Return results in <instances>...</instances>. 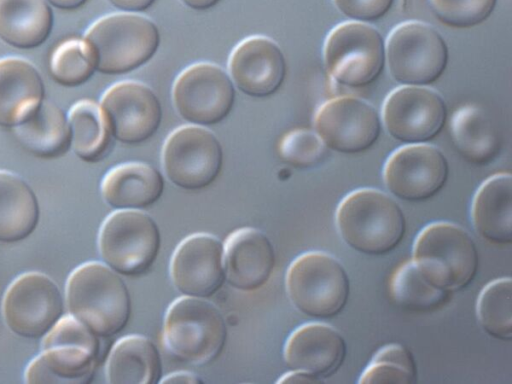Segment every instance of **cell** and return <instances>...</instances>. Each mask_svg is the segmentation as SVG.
Returning a JSON list of instances; mask_svg holds the SVG:
<instances>
[{"label": "cell", "instance_id": "obj_1", "mask_svg": "<svg viewBox=\"0 0 512 384\" xmlns=\"http://www.w3.org/2000/svg\"><path fill=\"white\" fill-rule=\"evenodd\" d=\"M69 314L100 338L121 333L129 323L132 301L120 274L90 261L72 271L66 284Z\"/></svg>", "mask_w": 512, "mask_h": 384}, {"label": "cell", "instance_id": "obj_2", "mask_svg": "<svg viewBox=\"0 0 512 384\" xmlns=\"http://www.w3.org/2000/svg\"><path fill=\"white\" fill-rule=\"evenodd\" d=\"M336 226L353 250L368 256H384L403 241L407 220L391 196L377 189L362 188L339 203Z\"/></svg>", "mask_w": 512, "mask_h": 384}, {"label": "cell", "instance_id": "obj_3", "mask_svg": "<svg viewBox=\"0 0 512 384\" xmlns=\"http://www.w3.org/2000/svg\"><path fill=\"white\" fill-rule=\"evenodd\" d=\"M84 42L98 72L122 75L147 64L157 53L161 36L151 19L124 12L98 19Z\"/></svg>", "mask_w": 512, "mask_h": 384}, {"label": "cell", "instance_id": "obj_4", "mask_svg": "<svg viewBox=\"0 0 512 384\" xmlns=\"http://www.w3.org/2000/svg\"><path fill=\"white\" fill-rule=\"evenodd\" d=\"M412 261L431 284L453 293L467 288L475 279L479 252L464 228L434 222L418 234Z\"/></svg>", "mask_w": 512, "mask_h": 384}, {"label": "cell", "instance_id": "obj_5", "mask_svg": "<svg viewBox=\"0 0 512 384\" xmlns=\"http://www.w3.org/2000/svg\"><path fill=\"white\" fill-rule=\"evenodd\" d=\"M228 336L220 310L204 298L181 296L164 318L163 343L175 358L196 366L215 361Z\"/></svg>", "mask_w": 512, "mask_h": 384}, {"label": "cell", "instance_id": "obj_6", "mask_svg": "<svg viewBox=\"0 0 512 384\" xmlns=\"http://www.w3.org/2000/svg\"><path fill=\"white\" fill-rule=\"evenodd\" d=\"M286 290L294 307L304 315L331 319L345 308L351 291L342 263L322 251L299 255L286 274Z\"/></svg>", "mask_w": 512, "mask_h": 384}, {"label": "cell", "instance_id": "obj_7", "mask_svg": "<svg viewBox=\"0 0 512 384\" xmlns=\"http://www.w3.org/2000/svg\"><path fill=\"white\" fill-rule=\"evenodd\" d=\"M100 256L121 276L146 274L157 260L161 233L157 222L143 210H115L101 225Z\"/></svg>", "mask_w": 512, "mask_h": 384}, {"label": "cell", "instance_id": "obj_8", "mask_svg": "<svg viewBox=\"0 0 512 384\" xmlns=\"http://www.w3.org/2000/svg\"><path fill=\"white\" fill-rule=\"evenodd\" d=\"M324 62L330 76L339 84L363 88L374 83L386 63L382 34L364 22L337 25L326 38Z\"/></svg>", "mask_w": 512, "mask_h": 384}, {"label": "cell", "instance_id": "obj_9", "mask_svg": "<svg viewBox=\"0 0 512 384\" xmlns=\"http://www.w3.org/2000/svg\"><path fill=\"white\" fill-rule=\"evenodd\" d=\"M386 59L391 76L406 86H426L438 81L449 61L442 35L431 25L406 21L388 36Z\"/></svg>", "mask_w": 512, "mask_h": 384}, {"label": "cell", "instance_id": "obj_10", "mask_svg": "<svg viewBox=\"0 0 512 384\" xmlns=\"http://www.w3.org/2000/svg\"><path fill=\"white\" fill-rule=\"evenodd\" d=\"M65 300L52 278L33 271L21 274L7 288L2 312L4 321L17 336L43 338L64 316Z\"/></svg>", "mask_w": 512, "mask_h": 384}, {"label": "cell", "instance_id": "obj_11", "mask_svg": "<svg viewBox=\"0 0 512 384\" xmlns=\"http://www.w3.org/2000/svg\"><path fill=\"white\" fill-rule=\"evenodd\" d=\"M165 175L175 186L202 190L215 182L223 166V150L214 133L200 126L176 129L162 152Z\"/></svg>", "mask_w": 512, "mask_h": 384}, {"label": "cell", "instance_id": "obj_12", "mask_svg": "<svg viewBox=\"0 0 512 384\" xmlns=\"http://www.w3.org/2000/svg\"><path fill=\"white\" fill-rule=\"evenodd\" d=\"M235 87L229 75L212 63H196L185 69L173 86V102L179 115L198 126L225 120L233 109Z\"/></svg>", "mask_w": 512, "mask_h": 384}, {"label": "cell", "instance_id": "obj_13", "mask_svg": "<svg viewBox=\"0 0 512 384\" xmlns=\"http://www.w3.org/2000/svg\"><path fill=\"white\" fill-rule=\"evenodd\" d=\"M449 163L435 146L408 144L394 151L383 169L389 192L407 202H424L436 196L446 185Z\"/></svg>", "mask_w": 512, "mask_h": 384}, {"label": "cell", "instance_id": "obj_14", "mask_svg": "<svg viewBox=\"0 0 512 384\" xmlns=\"http://www.w3.org/2000/svg\"><path fill=\"white\" fill-rule=\"evenodd\" d=\"M382 118L388 133L406 144L433 140L447 120V106L441 95L424 86H402L384 101Z\"/></svg>", "mask_w": 512, "mask_h": 384}, {"label": "cell", "instance_id": "obj_15", "mask_svg": "<svg viewBox=\"0 0 512 384\" xmlns=\"http://www.w3.org/2000/svg\"><path fill=\"white\" fill-rule=\"evenodd\" d=\"M101 111L109 132L117 141L138 145L152 138L162 121V106L147 85L123 81L102 97Z\"/></svg>", "mask_w": 512, "mask_h": 384}, {"label": "cell", "instance_id": "obj_16", "mask_svg": "<svg viewBox=\"0 0 512 384\" xmlns=\"http://www.w3.org/2000/svg\"><path fill=\"white\" fill-rule=\"evenodd\" d=\"M314 127L327 148L343 154H358L377 142L381 120L368 102L342 96L328 100L318 109Z\"/></svg>", "mask_w": 512, "mask_h": 384}, {"label": "cell", "instance_id": "obj_17", "mask_svg": "<svg viewBox=\"0 0 512 384\" xmlns=\"http://www.w3.org/2000/svg\"><path fill=\"white\" fill-rule=\"evenodd\" d=\"M170 277L182 296L210 298L224 285V244L215 236L196 233L175 249Z\"/></svg>", "mask_w": 512, "mask_h": 384}, {"label": "cell", "instance_id": "obj_18", "mask_svg": "<svg viewBox=\"0 0 512 384\" xmlns=\"http://www.w3.org/2000/svg\"><path fill=\"white\" fill-rule=\"evenodd\" d=\"M229 72L242 93L254 98H267L283 85L287 63L276 42L265 36H252L232 51Z\"/></svg>", "mask_w": 512, "mask_h": 384}, {"label": "cell", "instance_id": "obj_19", "mask_svg": "<svg viewBox=\"0 0 512 384\" xmlns=\"http://www.w3.org/2000/svg\"><path fill=\"white\" fill-rule=\"evenodd\" d=\"M346 355L347 343L343 335L320 322L298 327L284 347V360L290 370L307 372L322 381L340 370Z\"/></svg>", "mask_w": 512, "mask_h": 384}, {"label": "cell", "instance_id": "obj_20", "mask_svg": "<svg viewBox=\"0 0 512 384\" xmlns=\"http://www.w3.org/2000/svg\"><path fill=\"white\" fill-rule=\"evenodd\" d=\"M275 264L273 244L256 228L237 229L224 243L226 280L237 290L252 292L262 288L271 278Z\"/></svg>", "mask_w": 512, "mask_h": 384}, {"label": "cell", "instance_id": "obj_21", "mask_svg": "<svg viewBox=\"0 0 512 384\" xmlns=\"http://www.w3.org/2000/svg\"><path fill=\"white\" fill-rule=\"evenodd\" d=\"M101 343L66 344L42 349L27 366L28 384H88L100 359Z\"/></svg>", "mask_w": 512, "mask_h": 384}, {"label": "cell", "instance_id": "obj_22", "mask_svg": "<svg viewBox=\"0 0 512 384\" xmlns=\"http://www.w3.org/2000/svg\"><path fill=\"white\" fill-rule=\"evenodd\" d=\"M37 68L19 57L0 59V127L14 128L44 101Z\"/></svg>", "mask_w": 512, "mask_h": 384}, {"label": "cell", "instance_id": "obj_23", "mask_svg": "<svg viewBox=\"0 0 512 384\" xmlns=\"http://www.w3.org/2000/svg\"><path fill=\"white\" fill-rule=\"evenodd\" d=\"M163 175L154 167L139 162L113 167L101 183L105 203L115 210H145L162 197Z\"/></svg>", "mask_w": 512, "mask_h": 384}, {"label": "cell", "instance_id": "obj_24", "mask_svg": "<svg viewBox=\"0 0 512 384\" xmlns=\"http://www.w3.org/2000/svg\"><path fill=\"white\" fill-rule=\"evenodd\" d=\"M477 234L495 246L512 243V181L510 173H498L477 190L471 209Z\"/></svg>", "mask_w": 512, "mask_h": 384}, {"label": "cell", "instance_id": "obj_25", "mask_svg": "<svg viewBox=\"0 0 512 384\" xmlns=\"http://www.w3.org/2000/svg\"><path fill=\"white\" fill-rule=\"evenodd\" d=\"M13 129L23 149L39 159L61 158L72 146L67 116L60 107L51 102H41Z\"/></svg>", "mask_w": 512, "mask_h": 384}, {"label": "cell", "instance_id": "obj_26", "mask_svg": "<svg viewBox=\"0 0 512 384\" xmlns=\"http://www.w3.org/2000/svg\"><path fill=\"white\" fill-rule=\"evenodd\" d=\"M40 214L31 186L19 175L0 170V243L27 239L37 228Z\"/></svg>", "mask_w": 512, "mask_h": 384}, {"label": "cell", "instance_id": "obj_27", "mask_svg": "<svg viewBox=\"0 0 512 384\" xmlns=\"http://www.w3.org/2000/svg\"><path fill=\"white\" fill-rule=\"evenodd\" d=\"M53 24V11L45 0H0V40L13 48L41 46Z\"/></svg>", "mask_w": 512, "mask_h": 384}, {"label": "cell", "instance_id": "obj_28", "mask_svg": "<svg viewBox=\"0 0 512 384\" xmlns=\"http://www.w3.org/2000/svg\"><path fill=\"white\" fill-rule=\"evenodd\" d=\"M162 377L161 355L149 338L129 335L112 347L106 363L108 383L156 384Z\"/></svg>", "mask_w": 512, "mask_h": 384}, {"label": "cell", "instance_id": "obj_29", "mask_svg": "<svg viewBox=\"0 0 512 384\" xmlns=\"http://www.w3.org/2000/svg\"><path fill=\"white\" fill-rule=\"evenodd\" d=\"M451 136L458 153L471 164L487 165L500 153L501 141L495 126L475 105H465L455 111Z\"/></svg>", "mask_w": 512, "mask_h": 384}, {"label": "cell", "instance_id": "obj_30", "mask_svg": "<svg viewBox=\"0 0 512 384\" xmlns=\"http://www.w3.org/2000/svg\"><path fill=\"white\" fill-rule=\"evenodd\" d=\"M68 121L75 155L87 163L105 158L112 136L100 107L91 100H80L71 107Z\"/></svg>", "mask_w": 512, "mask_h": 384}, {"label": "cell", "instance_id": "obj_31", "mask_svg": "<svg viewBox=\"0 0 512 384\" xmlns=\"http://www.w3.org/2000/svg\"><path fill=\"white\" fill-rule=\"evenodd\" d=\"M452 294L431 284L413 261L398 268L391 280V295L395 303L411 313L439 311L450 302Z\"/></svg>", "mask_w": 512, "mask_h": 384}, {"label": "cell", "instance_id": "obj_32", "mask_svg": "<svg viewBox=\"0 0 512 384\" xmlns=\"http://www.w3.org/2000/svg\"><path fill=\"white\" fill-rule=\"evenodd\" d=\"M512 289L510 277L496 279L479 294L476 314L481 328L494 339H512Z\"/></svg>", "mask_w": 512, "mask_h": 384}, {"label": "cell", "instance_id": "obj_33", "mask_svg": "<svg viewBox=\"0 0 512 384\" xmlns=\"http://www.w3.org/2000/svg\"><path fill=\"white\" fill-rule=\"evenodd\" d=\"M417 363L412 352L401 344H389L379 349L362 372L361 384H414Z\"/></svg>", "mask_w": 512, "mask_h": 384}, {"label": "cell", "instance_id": "obj_34", "mask_svg": "<svg viewBox=\"0 0 512 384\" xmlns=\"http://www.w3.org/2000/svg\"><path fill=\"white\" fill-rule=\"evenodd\" d=\"M95 70L94 61L84 40L73 38L63 41L51 55V76L61 86L79 87L90 80Z\"/></svg>", "mask_w": 512, "mask_h": 384}, {"label": "cell", "instance_id": "obj_35", "mask_svg": "<svg viewBox=\"0 0 512 384\" xmlns=\"http://www.w3.org/2000/svg\"><path fill=\"white\" fill-rule=\"evenodd\" d=\"M497 0H430L432 11L444 25L465 29L485 22Z\"/></svg>", "mask_w": 512, "mask_h": 384}, {"label": "cell", "instance_id": "obj_36", "mask_svg": "<svg viewBox=\"0 0 512 384\" xmlns=\"http://www.w3.org/2000/svg\"><path fill=\"white\" fill-rule=\"evenodd\" d=\"M284 162L297 169L317 166L327 155V147L314 132L297 129L286 134L279 145Z\"/></svg>", "mask_w": 512, "mask_h": 384}, {"label": "cell", "instance_id": "obj_37", "mask_svg": "<svg viewBox=\"0 0 512 384\" xmlns=\"http://www.w3.org/2000/svg\"><path fill=\"white\" fill-rule=\"evenodd\" d=\"M337 9L358 22H373L383 18L394 0H333Z\"/></svg>", "mask_w": 512, "mask_h": 384}, {"label": "cell", "instance_id": "obj_38", "mask_svg": "<svg viewBox=\"0 0 512 384\" xmlns=\"http://www.w3.org/2000/svg\"><path fill=\"white\" fill-rule=\"evenodd\" d=\"M116 9L127 13L147 11L157 0H107Z\"/></svg>", "mask_w": 512, "mask_h": 384}, {"label": "cell", "instance_id": "obj_39", "mask_svg": "<svg viewBox=\"0 0 512 384\" xmlns=\"http://www.w3.org/2000/svg\"><path fill=\"white\" fill-rule=\"evenodd\" d=\"M278 383H321L323 382L319 378L300 370H290L281 376L277 381Z\"/></svg>", "mask_w": 512, "mask_h": 384}, {"label": "cell", "instance_id": "obj_40", "mask_svg": "<svg viewBox=\"0 0 512 384\" xmlns=\"http://www.w3.org/2000/svg\"><path fill=\"white\" fill-rule=\"evenodd\" d=\"M204 381L196 374L187 371H178L163 376L160 383H189L201 384Z\"/></svg>", "mask_w": 512, "mask_h": 384}, {"label": "cell", "instance_id": "obj_41", "mask_svg": "<svg viewBox=\"0 0 512 384\" xmlns=\"http://www.w3.org/2000/svg\"><path fill=\"white\" fill-rule=\"evenodd\" d=\"M51 6L63 11H75L82 8L89 0H45Z\"/></svg>", "mask_w": 512, "mask_h": 384}, {"label": "cell", "instance_id": "obj_42", "mask_svg": "<svg viewBox=\"0 0 512 384\" xmlns=\"http://www.w3.org/2000/svg\"><path fill=\"white\" fill-rule=\"evenodd\" d=\"M186 7L196 11L214 8L221 0H180Z\"/></svg>", "mask_w": 512, "mask_h": 384}]
</instances>
